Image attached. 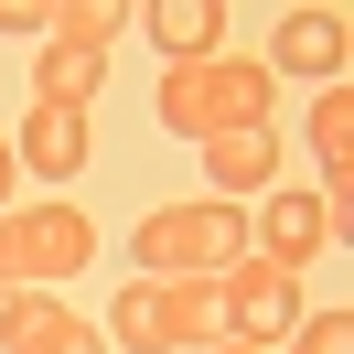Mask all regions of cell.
Wrapping results in <instances>:
<instances>
[{
  "instance_id": "7",
  "label": "cell",
  "mask_w": 354,
  "mask_h": 354,
  "mask_svg": "<svg viewBox=\"0 0 354 354\" xmlns=\"http://www.w3.org/2000/svg\"><path fill=\"white\" fill-rule=\"evenodd\" d=\"M86 151H97L86 108H32V118H22V140H11V161H22L32 183H75V172H86Z\"/></svg>"
},
{
  "instance_id": "12",
  "label": "cell",
  "mask_w": 354,
  "mask_h": 354,
  "mask_svg": "<svg viewBox=\"0 0 354 354\" xmlns=\"http://www.w3.org/2000/svg\"><path fill=\"white\" fill-rule=\"evenodd\" d=\"M311 151L322 172H354V86H311Z\"/></svg>"
},
{
  "instance_id": "10",
  "label": "cell",
  "mask_w": 354,
  "mask_h": 354,
  "mask_svg": "<svg viewBox=\"0 0 354 354\" xmlns=\"http://www.w3.org/2000/svg\"><path fill=\"white\" fill-rule=\"evenodd\" d=\"M258 258H279L290 279H301V268L322 258V204H311V194H268L258 204Z\"/></svg>"
},
{
  "instance_id": "1",
  "label": "cell",
  "mask_w": 354,
  "mask_h": 354,
  "mask_svg": "<svg viewBox=\"0 0 354 354\" xmlns=\"http://www.w3.org/2000/svg\"><path fill=\"white\" fill-rule=\"evenodd\" d=\"M268 97H279V75L258 65V54H204V65H172L161 75V129L172 140H236V129H268Z\"/></svg>"
},
{
  "instance_id": "15",
  "label": "cell",
  "mask_w": 354,
  "mask_h": 354,
  "mask_svg": "<svg viewBox=\"0 0 354 354\" xmlns=\"http://www.w3.org/2000/svg\"><path fill=\"white\" fill-rule=\"evenodd\" d=\"M54 11L65 0H0V32H54Z\"/></svg>"
},
{
  "instance_id": "5",
  "label": "cell",
  "mask_w": 354,
  "mask_h": 354,
  "mask_svg": "<svg viewBox=\"0 0 354 354\" xmlns=\"http://www.w3.org/2000/svg\"><path fill=\"white\" fill-rule=\"evenodd\" d=\"M344 54H354V22L344 11H290L279 22V44H268V75H311V86H344Z\"/></svg>"
},
{
  "instance_id": "13",
  "label": "cell",
  "mask_w": 354,
  "mask_h": 354,
  "mask_svg": "<svg viewBox=\"0 0 354 354\" xmlns=\"http://www.w3.org/2000/svg\"><path fill=\"white\" fill-rule=\"evenodd\" d=\"M118 22H129L118 0H65V11H54V44H75V54H108V44H118Z\"/></svg>"
},
{
  "instance_id": "2",
  "label": "cell",
  "mask_w": 354,
  "mask_h": 354,
  "mask_svg": "<svg viewBox=\"0 0 354 354\" xmlns=\"http://www.w3.org/2000/svg\"><path fill=\"white\" fill-rule=\"evenodd\" d=\"M129 258H140V279H215L225 258H247V204H161V215H140V236H129Z\"/></svg>"
},
{
  "instance_id": "6",
  "label": "cell",
  "mask_w": 354,
  "mask_h": 354,
  "mask_svg": "<svg viewBox=\"0 0 354 354\" xmlns=\"http://www.w3.org/2000/svg\"><path fill=\"white\" fill-rule=\"evenodd\" d=\"M0 354H108V333H97L75 301H54V290H22V311H11V333H0Z\"/></svg>"
},
{
  "instance_id": "9",
  "label": "cell",
  "mask_w": 354,
  "mask_h": 354,
  "mask_svg": "<svg viewBox=\"0 0 354 354\" xmlns=\"http://www.w3.org/2000/svg\"><path fill=\"white\" fill-rule=\"evenodd\" d=\"M279 183V140L268 129H236V140H204V194L236 204V194H268Z\"/></svg>"
},
{
  "instance_id": "18",
  "label": "cell",
  "mask_w": 354,
  "mask_h": 354,
  "mask_svg": "<svg viewBox=\"0 0 354 354\" xmlns=\"http://www.w3.org/2000/svg\"><path fill=\"white\" fill-rule=\"evenodd\" d=\"M204 354H268V344H236V333H225V344H204Z\"/></svg>"
},
{
  "instance_id": "16",
  "label": "cell",
  "mask_w": 354,
  "mask_h": 354,
  "mask_svg": "<svg viewBox=\"0 0 354 354\" xmlns=\"http://www.w3.org/2000/svg\"><path fill=\"white\" fill-rule=\"evenodd\" d=\"M11 183H22V161H11V140H0V215H11Z\"/></svg>"
},
{
  "instance_id": "17",
  "label": "cell",
  "mask_w": 354,
  "mask_h": 354,
  "mask_svg": "<svg viewBox=\"0 0 354 354\" xmlns=\"http://www.w3.org/2000/svg\"><path fill=\"white\" fill-rule=\"evenodd\" d=\"M11 311H22V290H11V279H0V333H11Z\"/></svg>"
},
{
  "instance_id": "11",
  "label": "cell",
  "mask_w": 354,
  "mask_h": 354,
  "mask_svg": "<svg viewBox=\"0 0 354 354\" xmlns=\"http://www.w3.org/2000/svg\"><path fill=\"white\" fill-rule=\"evenodd\" d=\"M97 86H108V54H75V44H44V65H32V108H86Z\"/></svg>"
},
{
  "instance_id": "3",
  "label": "cell",
  "mask_w": 354,
  "mask_h": 354,
  "mask_svg": "<svg viewBox=\"0 0 354 354\" xmlns=\"http://www.w3.org/2000/svg\"><path fill=\"white\" fill-rule=\"evenodd\" d=\"M86 268H97L86 204H11L0 215V279L11 290H54V279H86Z\"/></svg>"
},
{
  "instance_id": "8",
  "label": "cell",
  "mask_w": 354,
  "mask_h": 354,
  "mask_svg": "<svg viewBox=\"0 0 354 354\" xmlns=\"http://www.w3.org/2000/svg\"><path fill=\"white\" fill-rule=\"evenodd\" d=\"M129 22H151L161 75H172V65H204V54H225V0H151V11H129Z\"/></svg>"
},
{
  "instance_id": "14",
  "label": "cell",
  "mask_w": 354,
  "mask_h": 354,
  "mask_svg": "<svg viewBox=\"0 0 354 354\" xmlns=\"http://www.w3.org/2000/svg\"><path fill=\"white\" fill-rule=\"evenodd\" d=\"M290 333H301L290 354H354V311H344V301H333V311H301Z\"/></svg>"
},
{
  "instance_id": "4",
  "label": "cell",
  "mask_w": 354,
  "mask_h": 354,
  "mask_svg": "<svg viewBox=\"0 0 354 354\" xmlns=\"http://www.w3.org/2000/svg\"><path fill=\"white\" fill-rule=\"evenodd\" d=\"M215 322L236 333V344H279V333L301 322V279H290L279 258H258V247H247V258L215 268Z\"/></svg>"
}]
</instances>
